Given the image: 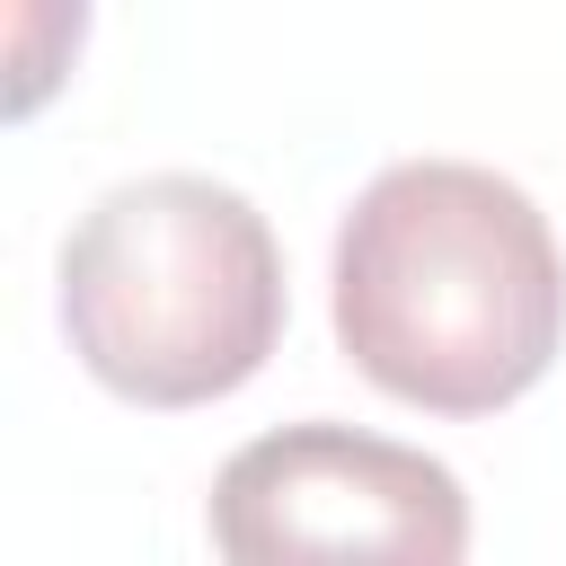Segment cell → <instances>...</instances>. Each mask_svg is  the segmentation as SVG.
<instances>
[{"mask_svg": "<svg viewBox=\"0 0 566 566\" xmlns=\"http://www.w3.org/2000/svg\"><path fill=\"white\" fill-rule=\"evenodd\" d=\"M336 345L424 416H495L557 363L566 256L548 212L478 159L380 168L336 230Z\"/></svg>", "mask_w": 566, "mask_h": 566, "instance_id": "cell-1", "label": "cell"}, {"mask_svg": "<svg viewBox=\"0 0 566 566\" xmlns=\"http://www.w3.org/2000/svg\"><path fill=\"white\" fill-rule=\"evenodd\" d=\"M62 336L133 407H212L283 345V248L221 177H124L62 239Z\"/></svg>", "mask_w": 566, "mask_h": 566, "instance_id": "cell-2", "label": "cell"}, {"mask_svg": "<svg viewBox=\"0 0 566 566\" xmlns=\"http://www.w3.org/2000/svg\"><path fill=\"white\" fill-rule=\"evenodd\" d=\"M212 548L239 566H283V557L460 566L469 495L416 442L354 424H283L230 451V469L212 478Z\"/></svg>", "mask_w": 566, "mask_h": 566, "instance_id": "cell-3", "label": "cell"}, {"mask_svg": "<svg viewBox=\"0 0 566 566\" xmlns=\"http://www.w3.org/2000/svg\"><path fill=\"white\" fill-rule=\"evenodd\" d=\"M88 35V0H18V27H9V115H35L44 88L71 71Z\"/></svg>", "mask_w": 566, "mask_h": 566, "instance_id": "cell-4", "label": "cell"}]
</instances>
